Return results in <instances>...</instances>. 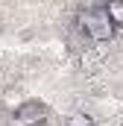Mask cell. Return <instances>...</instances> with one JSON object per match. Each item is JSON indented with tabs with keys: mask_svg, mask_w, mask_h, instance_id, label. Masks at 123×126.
<instances>
[{
	"mask_svg": "<svg viewBox=\"0 0 123 126\" xmlns=\"http://www.w3.org/2000/svg\"><path fill=\"white\" fill-rule=\"evenodd\" d=\"M76 27L85 32L91 41H111L114 38V24L106 12V6H85L76 15Z\"/></svg>",
	"mask_w": 123,
	"mask_h": 126,
	"instance_id": "cell-1",
	"label": "cell"
},
{
	"mask_svg": "<svg viewBox=\"0 0 123 126\" xmlns=\"http://www.w3.org/2000/svg\"><path fill=\"white\" fill-rule=\"evenodd\" d=\"M64 126H97V123H94L91 114H85V111H73V114L67 117V123H64Z\"/></svg>",
	"mask_w": 123,
	"mask_h": 126,
	"instance_id": "cell-4",
	"label": "cell"
},
{
	"mask_svg": "<svg viewBox=\"0 0 123 126\" xmlns=\"http://www.w3.org/2000/svg\"><path fill=\"white\" fill-rule=\"evenodd\" d=\"M106 12H108V18H111L114 30H123V3H120V0H111V3H106Z\"/></svg>",
	"mask_w": 123,
	"mask_h": 126,
	"instance_id": "cell-3",
	"label": "cell"
},
{
	"mask_svg": "<svg viewBox=\"0 0 123 126\" xmlns=\"http://www.w3.org/2000/svg\"><path fill=\"white\" fill-rule=\"evenodd\" d=\"M47 120V106L41 100H24L12 111V126H41Z\"/></svg>",
	"mask_w": 123,
	"mask_h": 126,
	"instance_id": "cell-2",
	"label": "cell"
}]
</instances>
